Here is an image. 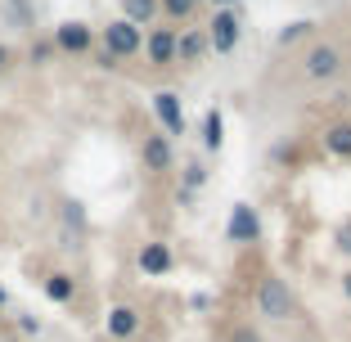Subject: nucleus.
<instances>
[{"label": "nucleus", "instance_id": "nucleus-1", "mask_svg": "<svg viewBox=\"0 0 351 342\" xmlns=\"http://www.w3.org/2000/svg\"><path fill=\"white\" fill-rule=\"evenodd\" d=\"M257 306H261V315H270V320H293L289 284L279 280V275H266V280L257 284Z\"/></svg>", "mask_w": 351, "mask_h": 342}, {"label": "nucleus", "instance_id": "nucleus-2", "mask_svg": "<svg viewBox=\"0 0 351 342\" xmlns=\"http://www.w3.org/2000/svg\"><path fill=\"white\" fill-rule=\"evenodd\" d=\"M104 45H108V59H122V54H135L140 50V27L135 23H108L104 27Z\"/></svg>", "mask_w": 351, "mask_h": 342}, {"label": "nucleus", "instance_id": "nucleus-3", "mask_svg": "<svg viewBox=\"0 0 351 342\" xmlns=\"http://www.w3.org/2000/svg\"><path fill=\"white\" fill-rule=\"evenodd\" d=\"M257 234H261V221H257V212L239 203V208L230 212V239H234V243H257Z\"/></svg>", "mask_w": 351, "mask_h": 342}, {"label": "nucleus", "instance_id": "nucleus-4", "mask_svg": "<svg viewBox=\"0 0 351 342\" xmlns=\"http://www.w3.org/2000/svg\"><path fill=\"white\" fill-rule=\"evenodd\" d=\"M342 68V54L333 50V45H315V50H306V77H333Z\"/></svg>", "mask_w": 351, "mask_h": 342}, {"label": "nucleus", "instance_id": "nucleus-5", "mask_svg": "<svg viewBox=\"0 0 351 342\" xmlns=\"http://www.w3.org/2000/svg\"><path fill=\"white\" fill-rule=\"evenodd\" d=\"M154 113H158V122H162L171 135L185 131V117H180V99H176V95H167V90L154 95Z\"/></svg>", "mask_w": 351, "mask_h": 342}, {"label": "nucleus", "instance_id": "nucleus-6", "mask_svg": "<svg viewBox=\"0 0 351 342\" xmlns=\"http://www.w3.org/2000/svg\"><path fill=\"white\" fill-rule=\"evenodd\" d=\"M54 41H59V50L82 54V50H90V27H86V23H63V27L54 32Z\"/></svg>", "mask_w": 351, "mask_h": 342}, {"label": "nucleus", "instance_id": "nucleus-7", "mask_svg": "<svg viewBox=\"0 0 351 342\" xmlns=\"http://www.w3.org/2000/svg\"><path fill=\"white\" fill-rule=\"evenodd\" d=\"M140 270L145 275H167L171 270V248L167 243H145L140 248Z\"/></svg>", "mask_w": 351, "mask_h": 342}, {"label": "nucleus", "instance_id": "nucleus-8", "mask_svg": "<svg viewBox=\"0 0 351 342\" xmlns=\"http://www.w3.org/2000/svg\"><path fill=\"white\" fill-rule=\"evenodd\" d=\"M108 333L113 338H135L140 333V311L135 306H113L108 311Z\"/></svg>", "mask_w": 351, "mask_h": 342}, {"label": "nucleus", "instance_id": "nucleus-9", "mask_svg": "<svg viewBox=\"0 0 351 342\" xmlns=\"http://www.w3.org/2000/svg\"><path fill=\"white\" fill-rule=\"evenodd\" d=\"M145 167L149 171H167L171 167V145H167L162 135H149L145 140Z\"/></svg>", "mask_w": 351, "mask_h": 342}, {"label": "nucleus", "instance_id": "nucleus-10", "mask_svg": "<svg viewBox=\"0 0 351 342\" xmlns=\"http://www.w3.org/2000/svg\"><path fill=\"white\" fill-rule=\"evenodd\" d=\"M149 59L154 63H171L176 59V32L171 27H158L154 36H149Z\"/></svg>", "mask_w": 351, "mask_h": 342}, {"label": "nucleus", "instance_id": "nucleus-11", "mask_svg": "<svg viewBox=\"0 0 351 342\" xmlns=\"http://www.w3.org/2000/svg\"><path fill=\"white\" fill-rule=\"evenodd\" d=\"M234 41H239V23H234V14H221V19L212 23V45L226 54V50H234Z\"/></svg>", "mask_w": 351, "mask_h": 342}, {"label": "nucleus", "instance_id": "nucleus-12", "mask_svg": "<svg viewBox=\"0 0 351 342\" xmlns=\"http://www.w3.org/2000/svg\"><path fill=\"white\" fill-rule=\"evenodd\" d=\"M73 293H77V284H73V275H50V280H45V297L50 302H73Z\"/></svg>", "mask_w": 351, "mask_h": 342}, {"label": "nucleus", "instance_id": "nucleus-13", "mask_svg": "<svg viewBox=\"0 0 351 342\" xmlns=\"http://www.w3.org/2000/svg\"><path fill=\"white\" fill-rule=\"evenodd\" d=\"M329 149H333L338 158H351V122L329 126Z\"/></svg>", "mask_w": 351, "mask_h": 342}, {"label": "nucleus", "instance_id": "nucleus-14", "mask_svg": "<svg viewBox=\"0 0 351 342\" xmlns=\"http://www.w3.org/2000/svg\"><path fill=\"white\" fill-rule=\"evenodd\" d=\"M122 10H126V23H145V19H154L158 0H122Z\"/></svg>", "mask_w": 351, "mask_h": 342}, {"label": "nucleus", "instance_id": "nucleus-15", "mask_svg": "<svg viewBox=\"0 0 351 342\" xmlns=\"http://www.w3.org/2000/svg\"><path fill=\"white\" fill-rule=\"evenodd\" d=\"M194 5H198V0H162V10L171 14V19H185V14L194 10Z\"/></svg>", "mask_w": 351, "mask_h": 342}, {"label": "nucleus", "instance_id": "nucleus-16", "mask_svg": "<svg viewBox=\"0 0 351 342\" xmlns=\"http://www.w3.org/2000/svg\"><path fill=\"white\" fill-rule=\"evenodd\" d=\"M203 140H207V149L221 145V117L217 113H207V135H203Z\"/></svg>", "mask_w": 351, "mask_h": 342}, {"label": "nucleus", "instance_id": "nucleus-17", "mask_svg": "<svg viewBox=\"0 0 351 342\" xmlns=\"http://www.w3.org/2000/svg\"><path fill=\"white\" fill-rule=\"evenodd\" d=\"M198 50H203V41H198V36H185V41H176V54H185V59H198Z\"/></svg>", "mask_w": 351, "mask_h": 342}, {"label": "nucleus", "instance_id": "nucleus-18", "mask_svg": "<svg viewBox=\"0 0 351 342\" xmlns=\"http://www.w3.org/2000/svg\"><path fill=\"white\" fill-rule=\"evenodd\" d=\"M230 342H261V333H257V329H248V324H239V329L230 333Z\"/></svg>", "mask_w": 351, "mask_h": 342}, {"label": "nucleus", "instance_id": "nucleus-19", "mask_svg": "<svg viewBox=\"0 0 351 342\" xmlns=\"http://www.w3.org/2000/svg\"><path fill=\"white\" fill-rule=\"evenodd\" d=\"M338 248H342V252H347V257H351V221H347V225L338 230Z\"/></svg>", "mask_w": 351, "mask_h": 342}, {"label": "nucleus", "instance_id": "nucleus-20", "mask_svg": "<svg viewBox=\"0 0 351 342\" xmlns=\"http://www.w3.org/2000/svg\"><path fill=\"white\" fill-rule=\"evenodd\" d=\"M203 180H207V171H203V167H189V176H185V185L194 189V185H203Z\"/></svg>", "mask_w": 351, "mask_h": 342}, {"label": "nucleus", "instance_id": "nucleus-21", "mask_svg": "<svg viewBox=\"0 0 351 342\" xmlns=\"http://www.w3.org/2000/svg\"><path fill=\"white\" fill-rule=\"evenodd\" d=\"M5 63H10V50H5V45H0V68H5Z\"/></svg>", "mask_w": 351, "mask_h": 342}, {"label": "nucleus", "instance_id": "nucleus-22", "mask_svg": "<svg viewBox=\"0 0 351 342\" xmlns=\"http://www.w3.org/2000/svg\"><path fill=\"white\" fill-rule=\"evenodd\" d=\"M342 289H347V297H351V275H347V284H342Z\"/></svg>", "mask_w": 351, "mask_h": 342}, {"label": "nucleus", "instance_id": "nucleus-23", "mask_svg": "<svg viewBox=\"0 0 351 342\" xmlns=\"http://www.w3.org/2000/svg\"><path fill=\"white\" fill-rule=\"evenodd\" d=\"M0 306H5V289H0Z\"/></svg>", "mask_w": 351, "mask_h": 342}]
</instances>
